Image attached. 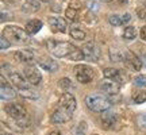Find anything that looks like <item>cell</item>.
Wrapping results in <instances>:
<instances>
[{
	"instance_id": "1",
	"label": "cell",
	"mask_w": 146,
	"mask_h": 135,
	"mask_svg": "<svg viewBox=\"0 0 146 135\" xmlns=\"http://www.w3.org/2000/svg\"><path fill=\"white\" fill-rule=\"evenodd\" d=\"M47 49L52 52L53 56L62 58V57H69L73 53V50L76 49V46H73L68 42H57L54 39H50V41H47Z\"/></svg>"
},
{
	"instance_id": "2",
	"label": "cell",
	"mask_w": 146,
	"mask_h": 135,
	"mask_svg": "<svg viewBox=\"0 0 146 135\" xmlns=\"http://www.w3.org/2000/svg\"><path fill=\"white\" fill-rule=\"evenodd\" d=\"M85 104L91 111H95V112H104L111 107L110 100H107L103 96H98V95H88L85 97Z\"/></svg>"
},
{
	"instance_id": "3",
	"label": "cell",
	"mask_w": 146,
	"mask_h": 135,
	"mask_svg": "<svg viewBox=\"0 0 146 135\" xmlns=\"http://www.w3.org/2000/svg\"><path fill=\"white\" fill-rule=\"evenodd\" d=\"M3 35L8 41L15 42H29V32L18 26H7L3 30Z\"/></svg>"
},
{
	"instance_id": "4",
	"label": "cell",
	"mask_w": 146,
	"mask_h": 135,
	"mask_svg": "<svg viewBox=\"0 0 146 135\" xmlns=\"http://www.w3.org/2000/svg\"><path fill=\"white\" fill-rule=\"evenodd\" d=\"M76 78H77L78 83L81 84H88L91 83L95 77V73H94V69L88 65H77L76 69Z\"/></svg>"
},
{
	"instance_id": "5",
	"label": "cell",
	"mask_w": 146,
	"mask_h": 135,
	"mask_svg": "<svg viewBox=\"0 0 146 135\" xmlns=\"http://www.w3.org/2000/svg\"><path fill=\"white\" fill-rule=\"evenodd\" d=\"M84 53V57L88 61H98L100 57V49L95 42H87L81 49Z\"/></svg>"
},
{
	"instance_id": "6",
	"label": "cell",
	"mask_w": 146,
	"mask_h": 135,
	"mask_svg": "<svg viewBox=\"0 0 146 135\" xmlns=\"http://www.w3.org/2000/svg\"><path fill=\"white\" fill-rule=\"evenodd\" d=\"M5 112L15 120H22L25 118H27L26 108L23 105H21V104H8L5 107Z\"/></svg>"
},
{
	"instance_id": "7",
	"label": "cell",
	"mask_w": 146,
	"mask_h": 135,
	"mask_svg": "<svg viewBox=\"0 0 146 135\" xmlns=\"http://www.w3.org/2000/svg\"><path fill=\"white\" fill-rule=\"evenodd\" d=\"M72 119V112L65 108L58 107L54 112L52 114V122L54 124H62V123H68Z\"/></svg>"
},
{
	"instance_id": "8",
	"label": "cell",
	"mask_w": 146,
	"mask_h": 135,
	"mask_svg": "<svg viewBox=\"0 0 146 135\" xmlns=\"http://www.w3.org/2000/svg\"><path fill=\"white\" fill-rule=\"evenodd\" d=\"M0 81H1V84H0V96H1V99L3 100L15 99V96H16L15 89L12 88L10 84L5 81L4 76H1V77H0Z\"/></svg>"
},
{
	"instance_id": "9",
	"label": "cell",
	"mask_w": 146,
	"mask_h": 135,
	"mask_svg": "<svg viewBox=\"0 0 146 135\" xmlns=\"http://www.w3.org/2000/svg\"><path fill=\"white\" fill-rule=\"evenodd\" d=\"M25 78L29 81V84L38 85V84L41 83L42 76L35 66H27L26 69H25Z\"/></svg>"
},
{
	"instance_id": "10",
	"label": "cell",
	"mask_w": 146,
	"mask_h": 135,
	"mask_svg": "<svg viewBox=\"0 0 146 135\" xmlns=\"http://www.w3.org/2000/svg\"><path fill=\"white\" fill-rule=\"evenodd\" d=\"M58 105L61 107V108H65L73 112L74 109H76V99H74V96L70 93H64L61 97H60V101H58Z\"/></svg>"
},
{
	"instance_id": "11",
	"label": "cell",
	"mask_w": 146,
	"mask_h": 135,
	"mask_svg": "<svg viewBox=\"0 0 146 135\" xmlns=\"http://www.w3.org/2000/svg\"><path fill=\"white\" fill-rule=\"evenodd\" d=\"M49 26L53 31L56 32H65L66 31V22L62 18H58V16H52L49 18Z\"/></svg>"
},
{
	"instance_id": "12",
	"label": "cell",
	"mask_w": 146,
	"mask_h": 135,
	"mask_svg": "<svg viewBox=\"0 0 146 135\" xmlns=\"http://www.w3.org/2000/svg\"><path fill=\"white\" fill-rule=\"evenodd\" d=\"M126 64H127L133 70H135V72H138L142 68V65H143V62H142L141 60L137 57L133 52H127V54H126Z\"/></svg>"
},
{
	"instance_id": "13",
	"label": "cell",
	"mask_w": 146,
	"mask_h": 135,
	"mask_svg": "<svg viewBox=\"0 0 146 135\" xmlns=\"http://www.w3.org/2000/svg\"><path fill=\"white\" fill-rule=\"evenodd\" d=\"M15 60H18L19 62L27 64V62H33L34 60V53L30 49H22V50H18L15 53Z\"/></svg>"
},
{
	"instance_id": "14",
	"label": "cell",
	"mask_w": 146,
	"mask_h": 135,
	"mask_svg": "<svg viewBox=\"0 0 146 135\" xmlns=\"http://www.w3.org/2000/svg\"><path fill=\"white\" fill-rule=\"evenodd\" d=\"M10 81L14 85H15L18 89H23V88H27L29 87V81L23 78V76H21L18 72H11L10 73Z\"/></svg>"
},
{
	"instance_id": "15",
	"label": "cell",
	"mask_w": 146,
	"mask_h": 135,
	"mask_svg": "<svg viewBox=\"0 0 146 135\" xmlns=\"http://www.w3.org/2000/svg\"><path fill=\"white\" fill-rule=\"evenodd\" d=\"M119 83H111V81H104L100 85V89L107 95H116L119 92Z\"/></svg>"
},
{
	"instance_id": "16",
	"label": "cell",
	"mask_w": 146,
	"mask_h": 135,
	"mask_svg": "<svg viewBox=\"0 0 146 135\" xmlns=\"http://www.w3.org/2000/svg\"><path fill=\"white\" fill-rule=\"evenodd\" d=\"M116 122V116L114 112H110L108 109L104 111V114L102 115V123L104 126V128H112Z\"/></svg>"
},
{
	"instance_id": "17",
	"label": "cell",
	"mask_w": 146,
	"mask_h": 135,
	"mask_svg": "<svg viewBox=\"0 0 146 135\" xmlns=\"http://www.w3.org/2000/svg\"><path fill=\"white\" fill-rule=\"evenodd\" d=\"M70 36H72L73 39H76V41H83L84 38H85V30L81 28L80 26H72L70 27Z\"/></svg>"
},
{
	"instance_id": "18",
	"label": "cell",
	"mask_w": 146,
	"mask_h": 135,
	"mask_svg": "<svg viewBox=\"0 0 146 135\" xmlns=\"http://www.w3.org/2000/svg\"><path fill=\"white\" fill-rule=\"evenodd\" d=\"M41 27H42V22L39 19H33L26 24V31L29 34H36L41 30Z\"/></svg>"
},
{
	"instance_id": "19",
	"label": "cell",
	"mask_w": 146,
	"mask_h": 135,
	"mask_svg": "<svg viewBox=\"0 0 146 135\" xmlns=\"http://www.w3.org/2000/svg\"><path fill=\"white\" fill-rule=\"evenodd\" d=\"M106 78H110V80H116V83H122V80H120V72L118 69H114V68H107L104 69V72H103Z\"/></svg>"
},
{
	"instance_id": "20",
	"label": "cell",
	"mask_w": 146,
	"mask_h": 135,
	"mask_svg": "<svg viewBox=\"0 0 146 135\" xmlns=\"http://www.w3.org/2000/svg\"><path fill=\"white\" fill-rule=\"evenodd\" d=\"M38 64H39V66L43 68V69H46V70H49V72H56L57 70V64L54 62V61H52V60H47V58H41L39 61H38Z\"/></svg>"
},
{
	"instance_id": "21",
	"label": "cell",
	"mask_w": 146,
	"mask_h": 135,
	"mask_svg": "<svg viewBox=\"0 0 146 135\" xmlns=\"http://www.w3.org/2000/svg\"><path fill=\"white\" fill-rule=\"evenodd\" d=\"M25 10L30 12H36L41 7V0H25Z\"/></svg>"
},
{
	"instance_id": "22",
	"label": "cell",
	"mask_w": 146,
	"mask_h": 135,
	"mask_svg": "<svg viewBox=\"0 0 146 135\" xmlns=\"http://www.w3.org/2000/svg\"><path fill=\"white\" fill-rule=\"evenodd\" d=\"M78 11H80L78 8H74L72 5H69L68 8H66V11H65V16H66L68 19H70V21H77Z\"/></svg>"
},
{
	"instance_id": "23",
	"label": "cell",
	"mask_w": 146,
	"mask_h": 135,
	"mask_svg": "<svg viewBox=\"0 0 146 135\" xmlns=\"http://www.w3.org/2000/svg\"><path fill=\"white\" fill-rule=\"evenodd\" d=\"M18 92H19L22 96L29 97V99H38V93H36L35 91H31V89H30V87L23 88V89H18Z\"/></svg>"
},
{
	"instance_id": "24",
	"label": "cell",
	"mask_w": 146,
	"mask_h": 135,
	"mask_svg": "<svg viewBox=\"0 0 146 135\" xmlns=\"http://www.w3.org/2000/svg\"><path fill=\"white\" fill-rule=\"evenodd\" d=\"M137 36V30L134 28L133 26H129L125 28V31H123V38L125 39H134Z\"/></svg>"
},
{
	"instance_id": "25",
	"label": "cell",
	"mask_w": 146,
	"mask_h": 135,
	"mask_svg": "<svg viewBox=\"0 0 146 135\" xmlns=\"http://www.w3.org/2000/svg\"><path fill=\"white\" fill-rule=\"evenodd\" d=\"M69 58H70V60H73V61H81V60H84L85 57H84L83 50H80V49H77V47H76V49L73 50L72 54L69 56Z\"/></svg>"
},
{
	"instance_id": "26",
	"label": "cell",
	"mask_w": 146,
	"mask_h": 135,
	"mask_svg": "<svg viewBox=\"0 0 146 135\" xmlns=\"http://www.w3.org/2000/svg\"><path fill=\"white\" fill-rule=\"evenodd\" d=\"M134 85L135 87H141V88H145L146 87V74H141V76H137L134 78Z\"/></svg>"
},
{
	"instance_id": "27",
	"label": "cell",
	"mask_w": 146,
	"mask_h": 135,
	"mask_svg": "<svg viewBox=\"0 0 146 135\" xmlns=\"http://www.w3.org/2000/svg\"><path fill=\"white\" fill-rule=\"evenodd\" d=\"M108 22L112 26H120V24H123V19H122V16H119V15H111Z\"/></svg>"
},
{
	"instance_id": "28",
	"label": "cell",
	"mask_w": 146,
	"mask_h": 135,
	"mask_svg": "<svg viewBox=\"0 0 146 135\" xmlns=\"http://www.w3.org/2000/svg\"><path fill=\"white\" fill-rule=\"evenodd\" d=\"M133 100H134L135 103H138V104L145 103L146 101V92H138V93H134Z\"/></svg>"
},
{
	"instance_id": "29",
	"label": "cell",
	"mask_w": 146,
	"mask_h": 135,
	"mask_svg": "<svg viewBox=\"0 0 146 135\" xmlns=\"http://www.w3.org/2000/svg\"><path fill=\"white\" fill-rule=\"evenodd\" d=\"M110 57H111V60L112 61H123V56H122V53L120 52H116V54H115V50H111L110 52Z\"/></svg>"
},
{
	"instance_id": "30",
	"label": "cell",
	"mask_w": 146,
	"mask_h": 135,
	"mask_svg": "<svg viewBox=\"0 0 146 135\" xmlns=\"http://www.w3.org/2000/svg\"><path fill=\"white\" fill-rule=\"evenodd\" d=\"M60 87L64 89H69L72 88V83L69 78H62V80H60Z\"/></svg>"
},
{
	"instance_id": "31",
	"label": "cell",
	"mask_w": 146,
	"mask_h": 135,
	"mask_svg": "<svg viewBox=\"0 0 146 135\" xmlns=\"http://www.w3.org/2000/svg\"><path fill=\"white\" fill-rule=\"evenodd\" d=\"M8 47H10V42H8V39H7L4 35H3L1 39H0V49H1V50H5V49H8Z\"/></svg>"
},
{
	"instance_id": "32",
	"label": "cell",
	"mask_w": 146,
	"mask_h": 135,
	"mask_svg": "<svg viewBox=\"0 0 146 135\" xmlns=\"http://www.w3.org/2000/svg\"><path fill=\"white\" fill-rule=\"evenodd\" d=\"M138 124L141 126V127H145L146 128V114L139 115V118H138Z\"/></svg>"
},
{
	"instance_id": "33",
	"label": "cell",
	"mask_w": 146,
	"mask_h": 135,
	"mask_svg": "<svg viewBox=\"0 0 146 135\" xmlns=\"http://www.w3.org/2000/svg\"><path fill=\"white\" fill-rule=\"evenodd\" d=\"M122 19H123V24H126V23H129L131 21V15L130 14H125V15L122 16Z\"/></svg>"
},
{
	"instance_id": "34",
	"label": "cell",
	"mask_w": 146,
	"mask_h": 135,
	"mask_svg": "<svg viewBox=\"0 0 146 135\" xmlns=\"http://www.w3.org/2000/svg\"><path fill=\"white\" fill-rule=\"evenodd\" d=\"M138 16H139L141 19H146V10H143V8H142V10L138 11Z\"/></svg>"
},
{
	"instance_id": "35",
	"label": "cell",
	"mask_w": 146,
	"mask_h": 135,
	"mask_svg": "<svg viewBox=\"0 0 146 135\" xmlns=\"http://www.w3.org/2000/svg\"><path fill=\"white\" fill-rule=\"evenodd\" d=\"M139 34H141V38L142 39H143V41H146V26H143L141 28V32H139Z\"/></svg>"
},
{
	"instance_id": "36",
	"label": "cell",
	"mask_w": 146,
	"mask_h": 135,
	"mask_svg": "<svg viewBox=\"0 0 146 135\" xmlns=\"http://www.w3.org/2000/svg\"><path fill=\"white\" fill-rule=\"evenodd\" d=\"M49 135H61V134H60L58 131H52V132H50Z\"/></svg>"
},
{
	"instance_id": "37",
	"label": "cell",
	"mask_w": 146,
	"mask_h": 135,
	"mask_svg": "<svg viewBox=\"0 0 146 135\" xmlns=\"http://www.w3.org/2000/svg\"><path fill=\"white\" fill-rule=\"evenodd\" d=\"M142 62H143V66L146 68V56H145L143 58H142Z\"/></svg>"
},
{
	"instance_id": "38",
	"label": "cell",
	"mask_w": 146,
	"mask_h": 135,
	"mask_svg": "<svg viewBox=\"0 0 146 135\" xmlns=\"http://www.w3.org/2000/svg\"><path fill=\"white\" fill-rule=\"evenodd\" d=\"M118 1H119V3H126L127 0H118Z\"/></svg>"
},
{
	"instance_id": "39",
	"label": "cell",
	"mask_w": 146,
	"mask_h": 135,
	"mask_svg": "<svg viewBox=\"0 0 146 135\" xmlns=\"http://www.w3.org/2000/svg\"><path fill=\"white\" fill-rule=\"evenodd\" d=\"M41 1H45V3H47V1H52V0H41Z\"/></svg>"
},
{
	"instance_id": "40",
	"label": "cell",
	"mask_w": 146,
	"mask_h": 135,
	"mask_svg": "<svg viewBox=\"0 0 146 135\" xmlns=\"http://www.w3.org/2000/svg\"><path fill=\"white\" fill-rule=\"evenodd\" d=\"M1 135H12V134H4V132H3V134H1Z\"/></svg>"
},
{
	"instance_id": "41",
	"label": "cell",
	"mask_w": 146,
	"mask_h": 135,
	"mask_svg": "<svg viewBox=\"0 0 146 135\" xmlns=\"http://www.w3.org/2000/svg\"><path fill=\"white\" fill-rule=\"evenodd\" d=\"M104 1H111V0H104Z\"/></svg>"
}]
</instances>
